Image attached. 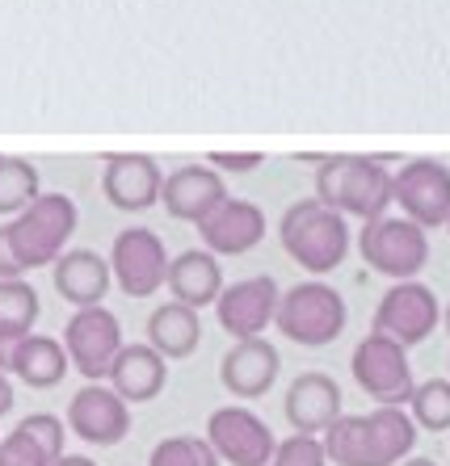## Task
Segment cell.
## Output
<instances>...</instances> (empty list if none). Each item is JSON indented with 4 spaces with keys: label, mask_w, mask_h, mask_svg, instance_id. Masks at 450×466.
I'll list each match as a JSON object with an SVG mask.
<instances>
[{
    "label": "cell",
    "mask_w": 450,
    "mask_h": 466,
    "mask_svg": "<svg viewBox=\"0 0 450 466\" xmlns=\"http://www.w3.org/2000/svg\"><path fill=\"white\" fill-rule=\"evenodd\" d=\"M417 424L404 408H374L366 416H345L320 433L332 466H400L417 445Z\"/></svg>",
    "instance_id": "1"
},
{
    "label": "cell",
    "mask_w": 450,
    "mask_h": 466,
    "mask_svg": "<svg viewBox=\"0 0 450 466\" xmlns=\"http://www.w3.org/2000/svg\"><path fill=\"white\" fill-rule=\"evenodd\" d=\"M350 374L379 408H408L413 390H417L408 349L395 345V340L384 337V332H366V337L353 345Z\"/></svg>",
    "instance_id": "6"
},
{
    "label": "cell",
    "mask_w": 450,
    "mask_h": 466,
    "mask_svg": "<svg viewBox=\"0 0 450 466\" xmlns=\"http://www.w3.org/2000/svg\"><path fill=\"white\" fill-rule=\"evenodd\" d=\"M22 265H17V257H13L9 248V228H0V282H13V278H22Z\"/></svg>",
    "instance_id": "33"
},
{
    "label": "cell",
    "mask_w": 450,
    "mask_h": 466,
    "mask_svg": "<svg viewBox=\"0 0 450 466\" xmlns=\"http://www.w3.org/2000/svg\"><path fill=\"white\" fill-rule=\"evenodd\" d=\"M106 260H110V273H114V282H118V290L131 294V299H148V294H156L169 278L165 239L156 236V231H148V228L118 231Z\"/></svg>",
    "instance_id": "11"
},
{
    "label": "cell",
    "mask_w": 450,
    "mask_h": 466,
    "mask_svg": "<svg viewBox=\"0 0 450 466\" xmlns=\"http://www.w3.org/2000/svg\"><path fill=\"white\" fill-rule=\"evenodd\" d=\"M0 466H51V458L30 433L13 429L9 437H0Z\"/></svg>",
    "instance_id": "31"
},
{
    "label": "cell",
    "mask_w": 450,
    "mask_h": 466,
    "mask_svg": "<svg viewBox=\"0 0 450 466\" xmlns=\"http://www.w3.org/2000/svg\"><path fill=\"white\" fill-rule=\"evenodd\" d=\"M278 282L270 273L261 278H244V282L223 286V294L215 299V315H220V328L231 340H253L261 337L265 328L274 324L278 315Z\"/></svg>",
    "instance_id": "13"
},
{
    "label": "cell",
    "mask_w": 450,
    "mask_h": 466,
    "mask_svg": "<svg viewBox=\"0 0 450 466\" xmlns=\"http://www.w3.org/2000/svg\"><path fill=\"white\" fill-rule=\"evenodd\" d=\"M408 416L425 433H446L450 429V379L417 382L413 400H408Z\"/></svg>",
    "instance_id": "27"
},
{
    "label": "cell",
    "mask_w": 450,
    "mask_h": 466,
    "mask_svg": "<svg viewBox=\"0 0 450 466\" xmlns=\"http://www.w3.org/2000/svg\"><path fill=\"white\" fill-rule=\"evenodd\" d=\"M345 319H350V307L332 290L329 282H295L291 290L278 294V315L274 324L286 340H295L303 349H324L345 332Z\"/></svg>",
    "instance_id": "5"
},
{
    "label": "cell",
    "mask_w": 450,
    "mask_h": 466,
    "mask_svg": "<svg viewBox=\"0 0 450 466\" xmlns=\"http://www.w3.org/2000/svg\"><path fill=\"white\" fill-rule=\"evenodd\" d=\"M51 466H97L93 458H85V454H64L59 462H51Z\"/></svg>",
    "instance_id": "35"
},
{
    "label": "cell",
    "mask_w": 450,
    "mask_h": 466,
    "mask_svg": "<svg viewBox=\"0 0 450 466\" xmlns=\"http://www.w3.org/2000/svg\"><path fill=\"white\" fill-rule=\"evenodd\" d=\"M392 202H400V215L413 218L421 231L446 228L450 218V168L442 160H408L400 173H392Z\"/></svg>",
    "instance_id": "8"
},
{
    "label": "cell",
    "mask_w": 450,
    "mask_h": 466,
    "mask_svg": "<svg viewBox=\"0 0 450 466\" xmlns=\"http://www.w3.org/2000/svg\"><path fill=\"white\" fill-rule=\"evenodd\" d=\"M400 466H438V462H434V458H404Z\"/></svg>",
    "instance_id": "36"
},
{
    "label": "cell",
    "mask_w": 450,
    "mask_h": 466,
    "mask_svg": "<svg viewBox=\"0 0 450 466\" xmlns=\"http://www.w3.org/2000/svg\"><path fill=\"white\" fill-rule=\"evenodd\" d=\"M358 252L374 273H384L392 282H413L429 265V236L404 215H384L363 223Z\"/></svg>",
    "instance_id": "7"
},
{
    "label": "cell",
    "mask_w": 450,
    "mask_h": 466,
    "mask_svg": "<svg viewBox=\"0 0 450 466\" xmlns=\"http://www.w3.org/2000/svg\"><path fill=\"white\" fill-rule=\"evenodd\" d=\"M38 198V168L22 156H0V215H22Z\"/></svg>",
    "instance_id": "26"
},
{
    "label": "cell",
    "mask_w": 450,
    "mask_h": 466,
    "mask_svg": "<svg viewBox=\"0 0 450 466\" xmlns=\"http://www.w3.org/2000/svg\"><path fill=\"white\" fill-rule=\"evenodd\" d=\"M148 466H220L215 450L207 445V437H165V441L152 445L148 454Z\"/></svg>",
    "instance_id": "28"
},
{
    "label": "cell",
    "mask_w": 450,
    "mask_h": 466,
    "mask_svg": "<svg viewBox=\"0 0 450 466\" xmlns=\"http://www.w3.org/2000/svg\"><path fill=\"white\" fill-rule=\"evenodd\" d=\"M207 160L215 173H253L265 156L261 152H210Z\"/></svg>",
    "instance_id": "32"
},
{
    "label": "cell",
    "mask_w": 450,
    "mask_h": 466,
    "mask_svg": "<svg viewBox=\"0 0 450 466\" xmlns=\"http://www.w3.org/2000/svg\"><path fill=\"white\" fill-rule=\"evenodd\" d=\"M198 236L210 257H244L265 239V210L249 198H228L207 223H198Z\"/></svg>",
    "instance_id": "17"
},
{
    "label": "cell",
    "mask_w": 450,
    "mask_h": 466,
    "mask_svg": "<svg viewBox=\"0 0 450 466\" xmlns=\"http://www.w3.org/2000/svg\"><path fill=\"white\" fill-rule=\"evenodd\" d=\"M160 202L177 223H194L198 228L228 202V185H223V173H215L210 164H181L160 185Z\"/></svg>",
    "instance_id": "15"
},
{
    "label": "cell",
    "mask_w": 450,
    "mask_h": 466,
    "mask_svg": "<svg viewBox=\"0 0 450 466\" xmlns=\"http://www.w3.org/2000/svg\"><path fill=\"white\" fill-rule=\"evenodd\" d=\"M67 429L85 445H101L106 450V445H118L122 437L131 433V408L106 382H88L67 403Z\"/></svg>",
    "instance_id": "14"
},
{
    "label": "cell",
    "mask_w": 450,
    "mask_h": 466,
    "mask_svg": "<svg viewBox=\"0 0 450 466\" xmlns=\"http://www.w3.org/2000/svg\"><path fill=\"white\" fill-rule=\"evenodd\" d=\"M316 202L345 218H384L392 207V173L379 156H324L316 168Z\"/></svg>",
    "instance_id": "2"
},
{
    "label": "cell",
    "mask_w": 450,
    "mask_h": 466,
    "mask_svg": "<svg viewBox=\"0 0 450 466\" xmlns=\"http://www.w3.org/2000/svg\"><path fill=\"white\" fill-rule=\"evenodd\" d=\"M282 412H286V420H291V429H295V433L320 437L341 416V387H337V379L320 374V370L299 374V379L286 387Z\"/></svg>",
    "instance_id": "19"
},
{
    "label": "cell",
    "mask_w": 450,
    "mask_h": 466,
    "mask_svg": "<svg viewBox=\"0 0 450 466\" xmlns=\"http://www.w3.org/2000/svg\"><path fill=\"white\" fill-rule=\"evenodd\" d=\"M446 231H450V218H446Z\"/></svg>",
    "instance_id": "38"
},
{
    "label": "cell",
    "mask_w": 450,
    "mask_h": 466,
    "mask_svg": "<svg viewBox=\"0 0 450 466\" xmlns=\"http://www.w3.org/2000/svg\"><path fill=\"white\" fill-rule=\"evenodd\" d=\"M207 445L220 462L231 466H265L274 458V429L253 408H215L207 420Z\"/></svg>",
    "instance_id": "12"
},
{
    "label": "cell",
    "mask_w": 450,
    "mask_h": 466,
    "mask_svg": "<svg viewBox=\"0 0 450 466\" xmlns=\"http://www.w3.org/2000/svg\"><path fill=\"white\" fill-rule=\"evenodd\" d=\"M51 282H56L59 299L64 303H72L80 311V307H101V299L110 294V260L101 257L97 248H67L64 257L51 265Z\"/></svg>",
    "instance_id": "20"
},
{
    "label": "cell",
    "mask_w": 450,
    "mask_h": 466,
    "mask_svg": "<svg viewBox=\"0 0 450 466\" xmlns=\"http://www.w3.org/2000/svg\"><path fill=\"white\" fill-rule=\"evenodd\" d=\"M17 429H22V433H30L34 441L43 445L46 450V458H51V462H59V458H64V420H59V416H51V412H34V416H26L22 424H17Z\"/></svg>",
    "instance_id": "30"
},
{
    "label": "cell",
    "mask_w": 450,
    "mask_h": 466,
    "mask_svg": "<svg viewBox=\"0 0 450 466\" xmlns=\"http://www.w3.org/2000/svg\"><path fill=\"white\" fill-rule=\"evenodd\" d=\"M122 349V324L106 307H80L64 324V353L88 382H101L110 374Z\"/></svg>",
    "instance_id": "10"
},
{
    "label": "cell",
    "mask_w": 450,
    "mask_h": 466,
    "mask_svg": "<svg viewBox=\"0 0 450 466\" xmlns=\"http://www.w3.org/2000/svg\"><path fill=\"white\" fill-rule=\"evenodd\" d=\"M173 303L189 307V311H202V307H215V299L223 294V269L220 257H210L207 248H189L181 257H169V278H165Z\"/></svg>",
    "instance_id": "22"
},
{
    "label": "cell",
    "mask_w": 450,
    "mask_h": 466,
    "mask_svg": "<svg viewBox=\"0 0 450 466\" xmlns=\"http://www.w3.org/2000/svg\"><path fill=\"white\" fill-rule=\"evenodd\" d=\"M148 345L165 361H181L202 345V319L181 303H165L148 315Z\"/></svg>",
    "instance_id": "24"
},
{
    "label": "cell",
    "mask_w": 450,
    "mask_h": 466,
    "mask_svg": "<svg viewBox=\"0 0 450 466\" xmlns=\"http://www.w3.org/2000/svg\"><path fill=\"white\" fill-rule=\"evenodd\" d=\"M106 379H110L114 395L131 408V403H148V400H156V395L165 390L169 361L160 358L152 345H122Z\"/></svg>",
    "instance_id": "21"
},
{
    "label": "cell",
    "mask_w": 450,
    "mask_h": 466,
    "mask_svg": "<svg viewBox=\"0 0 450 466\" xmlns=\"http://www.w3.org/2000/svg\"><path fill=\"white\" fill-rule=\"evenodd\" d=\"M278 370H282V358L265 337L236 340L220 358V382L236 400H261L265 390L278 382Z\"/></svg>",
    "instance_id": "18"
},
{
    "label": "cell",
    "mask_w": 450,
    "mask_h": 466,
    "mask_svg": "<svg viewBox=\"0 0 450 466\" xmlns=\"http://www.w3.org/2000/svg\"><path fill=\"white\" fill-rule=\"evenodd\" d=\"M265 466H329V458H324V445H320V437L291 433L286 441L274 445V458H270Z\"/></svg>",
    "instance_id": "29"
},
{
    "label": "cell",
    "mask_w": 450,
    "mask_h": 466,
    "mask_svg": "<svg viewBox=\"0 0 450 466\" xmlns=\"http://www.w3.org/2000/svg\"><path fill=\"white\" fill-rule=\"evenodd\" d=\"M446 332H450V307H446Z\"/></svg>",
    "instance_id": "37"
},
{
    "label": "cell",
    "mask_w": 450,
    "mask_h": 466,
    "mask_svg": "<svg viewBox=\"0 0 450 466\" xmlns=\"http://www.w3.org/2000/svg\"><path fill=\"white\" fill-rule=\"evenodd\" d=\"M160 185H165V173L152 156H127L114 152L106 156V168H101V194L106 202L127 215H143L160 202Z\"/></svg>",
    "instance_id": "16"
},
{
    "label": "cell",
    "mask_w": 450,
    "mask_h": 466,
    "mask_svg": "<svg viewBox=\"0 0 450 466\" xmlns=\"http://www.w3.org/2000/svg\"><path fill=\"white\" fill-rule=\"evenodd\" d=\"M38 315H43V303H38V290L30 282H22V278L0 282V370L9 366V349L34 332Z\"/></svg>",
    "instance_id": "25"
},
{
    "label": "cell",
    "mask_w": 450,
    "mask_h": 466,
    "mask_svg": "<svg viewBox=\"0 0 450 466\" xmlns=\"http://www.w3.org/2000/svg\"><path fill=\"white\" fill-rule=\"evenodd\" d=\"M5 370H9L17 382H26L30 390H51V387H59V382L67 379L72 361H67L64 345H59L56 337L30 332V337H22L17 345L9 349V366Z\"/></svg>",
    "instance_id": "23"
},
{
    "label": "cell",
    "mask_w": 450,
    "mask_h": 466,
    "mask_svg": "<svg viewBox=\"0 0 450 466\" xmlns=\"http://www.w3.org/2000/svg\"><path fill=\"white\" fill-rule=\"evenodd\" d=\"M80 210L67 194H38L17 218H9V248L22 269L56 265L67 252V239L77 236Z\"/></svg>",
    "instance_id": "4"
},
{
    "label": "cell",
    "mask_w": 450,
    "mask_h": 466,
    "mask_svg": "<svg viewBox=\"0 0 450 466\" xmlns=\"http://www.w3.org/2000/svg\"><path fill=\"white\" fill-rule=\"evenodd\" d=\"M13 400H17V395H13V382H9V374L0 370V416L13 412Z\"/></svg>",
    "instance_id": "34"
},
{
    "label": "cell",
    "mask_w": 450,
    "mask_h": 466,
    "mask_svg": "<svg viewBox=\"0 0 450 466\" xmlns=\"http://www.w3.org/2000/svg\"><path fill=\"white\" fill-rule=\"evenodd\" d=\"M442 324V307H438V294L429 290L425 282H395L392 290L379 299L374 307V332L392 337L395 345H421V340L434 337V328Z\"/></svg>",
    "instance_id": "9"
},
{
    "label": "cell",
    "mask_w": 450,
    "mask_h": 466,
    "mask_svg": "<svg viewBox=\"0 0 450 466\" xmlns=\"http://www.w3.org/2000/svg\"><path fill=\"white\" fill-rule=\"evenodd\" d=\"M278 239L299 269H308L312 278H324L350 252V223L316 198H303L295 207H286L282 223H278Z\"/></svg>",
    "instance_id": "3"
}]
</instances>
